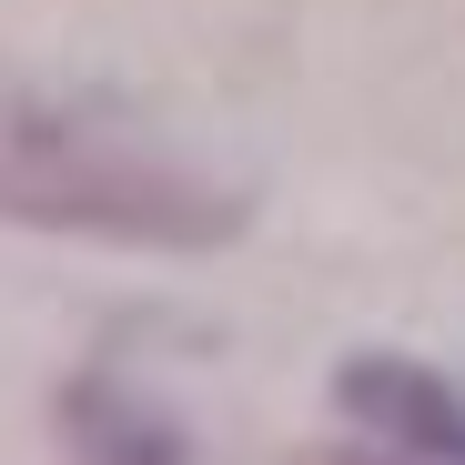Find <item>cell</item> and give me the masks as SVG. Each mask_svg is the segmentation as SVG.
I'll return each instance as SVG.
<instances>
[{
	"label": "cell",
	"mask_w": 465,
	"mask_h": 465,
	"mask_svg": "<svg viewBox=\"0 0 465 465\" xmlns=\"http://www.w3.org/2000/svg\"><path fill=\"white\" fill-rule=\"evenodd\" d=\"M334 405L354 425H374L395 455H425V465H465V395L435 374V364H405V354H354L334 374Z\"/></svg>",
	"instance_id": "obj_2"
},
{
	"label": "cell",
	"mask_w": 465,
	"mask_h": 465,
	"mask_svg": "<svg viewBox=\"0 0 465 465\" xmlns=\"http://www.w3.org/2000/svg\"><path fill=\"white\" fill-rule=\"evenodd\" d=\"M61 445H71V465H193L183 425L152 395L112 384V374H71L61 384Z\"/></svg>",
	"instance_id": "obj_3"
},
{
	"label": "cell",
	"mask_w": 465,
	"mask_h": 465,
	"mask_svg": "<svg viewBox=\"0 0 465 465\" xmlns=\"http://www.w3.org/2000/svg\"><path fill=\"white\" fill-rule=\"evenodd\" d=\"M0 223L142 253H223L253 223V193L152 142L112 102H0Z\"/></svg>",
	"instance_id": "obj_1"
},
{
	"label": "cell",
	"mask_w": 465,
	"mask_h": 465,
	"mask_svg": "<svg viewBox=\"0 0 465 465\" xmlns=\"http://www.w3.org/2000/svg\"><path fill=\"white\" fill-rule=\"evenodd\" d=\"M324 465H425V455H324Z\"/></svg>",
	"instance_id": "obj_4"
}]
</instances>
